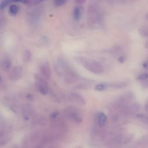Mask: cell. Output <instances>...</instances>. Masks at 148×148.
Wrapping results in <instances>:
<instances>
[{"mask_svg":"<svg viewBox=\"0 0 148 148\" xmlns=\"http://www.w3.org/2000/svg\"><path fill=\"white\" fill-rule=\"evenodd\" d=\"M78 61L88 71L95 74H101L103 72V68L98 61L89 58H78Z\"/></svg>","mask_w":148,"mask_h":148,"instance_id":"6da1fadb","label":"cell"},{"mask_svg":"<svg viewBox=\"0 0 148 148\" xmlns=\"http://www.w3.org/2000/svg\"><path fill=\"white\" fill-rule=\"evenodd\" d=\"M35 87L36 90L42 94L46 95L49 91V87L47 79L44 77L40 74H36L35 75Z\"/></svg>","mask_w":148,"mask_h":148,"instance_id":"7a4b0ae2","label":"cell"},{"mask_svg":"<svg viewBox=\"0 0 148 148\" xmlns=\"http://www.w3.org/2000/svg\"><path fill=\"white\" fill-rule=\"evenodd\" d=\"M41 10L38 7H35L29 10L27 13V19L32 24H38L41 16Z\"/></svg>","mask_w":148,"mask_h":148,"instance_id":"3957f363","label":"cell"},{"mask_svg":"<svg viewBox=\"0 0 148 148\" xmlns=\"http://www.w3.org/2000/svg\"><path fill=\"white\" fill-rule=\"evenodd\" d=\"M65 114L66 116L69 118L73 120L74 121H76L77 123H80L82 120V118L78 112V110H77L75 108L72 107H68L66 108L65 110Z\"/></svg>","mask_w":148,"mask_h":148,"instance_id":"277c9868","label":"cell"},{"mask_svg":"<svg viewBox=\"0 0 148 148\" xmlns=\"http://www.w3.org/2000/svg\"><path fill=\"white\" fill-rule=\"evenodd\" d=\"M23 75V68L20 66H14L9 75V78L10 80L16 81L20 79Z\"/></svg>","mask_w":148,"mask_h":148,"instance_id":"5b68a950","label":"cell"},{"mask_svg":"<svg viewBox=\"0 0 148 148\" xmlns=\"http://www.w3.org/2000/svg\"><path fill=\"white\" fill-rule=\"evenodd\" d=\"M40 74L47 79L50 78L51 76V71L50 65L48 62H43L39 67Z\"/></svg>","mask_w":148,"mask_h":148,"instance_id":"8992f818","label":"cell"},{"mask_svg":"<svg viewBox=\"0 0 148 148\" xmlns=\"http://www.w3.org/2000/svg\"><path fill=\"white\" fill-rule=\"evenodd\" d=\"M70 98L71 99L75 101V102L79 103L80 105H85L86 103V101L84 98L83 96H82L79 94H77L75 92H72L70 94Z\"/></svg>","mask_w":148,"mask_h":148,"instance_id":"52a82bcc","label":"cell"},{"mask_svg":"<svg viewBox=\"0 0 148 148\" xmlns=\"http://www.w3.org/2000/svg\"><path fill=\"white\" fill-rule=\"evenodd\" d=\"M1 67L5 71H9L12 67V61L10 58L4 57L1 61Z\"/></svg>","mask_w":148,"mask_h":148,"instance_id":"ba28073f","label":"cell"},{"mask_svg":"<svg viewBox=\"0 0 148 148\" xmlns=\"http://www.w3.org/2000/svg\"><path fill=\"white\" fill-rule=\"evenodd\" d=\"M127 84H128V83L127 82H125L106 83L107 89L108 88H114V89L122 88L127 86Z\"/></svg>","mask_w":148,"mask_h":148,"instance_id":"9c48e42d","label":"cell"},{"mask_svg":"<svg viewBox=\"0 0 148 148\" xmlns=\"http://www.w3.org/2000/svg\"><path fill=\"white\" fill-rule=\"evenodd\" d=\"M82 8L80 5L76 6L74 8L73 10V18L76 21L79 20L82 16Z\"/></svg>","mask_w":148,"mask_h":148,"instance_id":"30bf717a","label":"cell"},{"mask_svg":"<svg viewBox=\"0 0 148 148\" xmlns=\"http://www.w3.org/2000/svg\"><path fill=\"white\" fill-rule=\"evenodd\" d=\"M107 117L105 114L103 112H99L97 115L98 124L99 127H103L106 124Z\"/></svg>","mask_w":148,"mask_h":148,"instance_id":"8fae6325","label":"cell"},{"mask_svg":"<svg viewBox=\"0 0 148 148\" xmlns=\"http://www.w3.org/2000/svg\"><path fill=\"white\" fill-rule=\"evenodd\" d=\"M32 57L31 53L29 50L26 49L24 50L23 52V59L25 62H28L31 60Z\"/></svg>","mask_w":148,"mask_h":148,"instance_id":"7c38bea8","label":"cell"},{"mask_svg":"<svg viewBox=\"0 0 148 148\" xmlns=\"http://www.w3.org/2000/svg\"><path fill=\"white\" fill-rule=\"evenodd\" d=\"M19 8L18 7V6L16 5H12L9 9V12L10 14V15L12 16H16L18 12Z\"/></svg>","mask_w":148,"mask_h":148,"instance_id":"4fadbf2b","label":"cell"},{"mask_svg":"<svg viewBox=\"0 0 148 148\" xmlns=\"http://www.w3.org/2000/svg\"><path fill=\"white\" fill-rule=\"evenodd\" d=\"M107 89L106 83H101L95 86V90L98 91H103Z\"/></svg>","mask_w":148,"mask_h":148,"instance_id":"5bb4252c","label":"cell"},{"mask_svg":"<svg viewBox=\"0 0 148 148\" xmlns=\"http://www.w3.org/2000/svg\"><path fill=\"white\" fill-rule=\"evenodd\" d=\"M147 79H148V72L142 73L140 75H139V76L138 77V80H142V81L145 80Z\"/></svg>","mask_w":148,"mask_h":148,"instance_id":"9a60e30c","label":"cell"},{"mask_svg":"<svg viewBox=\"0 0 148 148\" xmlns=\"http://www.w3.org/2000/svg\"><path fill=\"white\" fill-rule=\"evenodd\" d=\"M66 2V1L58 0V1H55L54 2V3L55 6H61L64 5Z\"/></svg>","mask_w":148,"mask_h":148,"instance_id":"2e32d148","label":"cell"},{"mask_svg":"<svg viewBox=\"0 0 148 148\" xmlns=\"http://www.w3.org/2000/svg\"><path fill=\"white\" fill-rule=\"evenodd\" d=\"M9 3V1H2L1 2V4H0V8L1 9H3L4 8H5L8 5Z\"/></svg>","mask_w":148,"mask_h":148,"instance_id":"e0dca14e","label":"cell"},{"mask_svg":"<svg viewBox=\"0 0 148 148\" xmlns=\"http://www.w3.org/2000/svg\"><path fill=\"white\" fill-rule=\"evenodd\" d=\"M125 57L124 56H121L119 57L118 58V61L120 62V63H123L125 61Z\"/></svg>","mask_w":148,"mask_h":148,"instance_id":"ac0fdd59","label":"cell"},{"mask_svg":"<svg viewBox=\"0 0 148 148\" xmlns=\"http://www.w3.org/2000/svg\"><path fill=\"white\" fill-rule=\"evenodd\" d=\"M143 66L145 69H148V60H147L146 61H145V62L143 64Z\"/></svg>","mask_w":148,"mask_h":148,"instance_id":"d6986e66","label":"cell"},{"mask_svg":"<svg viewBox=\"0 0 148 148\" xmlns=\"http://www.w3.org/2000/svg\"><path fill=\"white\" fill-rule=\"evenodd\" d=\"M145 110H146L147 112H148V99L146 101L145 105Z\"/></svg>","mask_w":148,"mask_h":148,"instance_id":"ffe728a7","label":"cell"},{"mask_svg":"<svg viewBox=\"0 0 148 148\" xmlns=\"http://www.w3.org/2000/svg\"><path fill=\"white\" fill-rule=\"evenodd\" d=\"M146 18L148 19V13H147V14H146Z\"/></svg>","mask_w":148,"mask_h":148,"instance_id":"44dd1931","label":"cell"}]
</instances>
